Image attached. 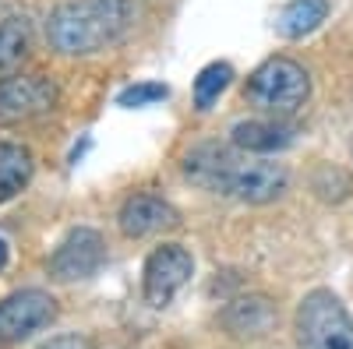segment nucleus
Returning a JSON list of instances; mask_svg holds the SVG:
<instances>
[{"instance_id": "1", "label": "nucleus", "mask_w": 353, "mask_h": 349, "mask_svg": "<svg viewBox=\"0 0 353 349\" xmlns=\"http://www.w3.org/2000/svg\"><path fill=\"white\" fill-rule=\"evenodd\" d=\"M134 25V0H68L46 21V39L64 56H88L121 43Z\"/></svg>"}, {"instance_id": "2", "label": "nucleus", "mask_w": 353, "mask_h": 349, "mask_svg": "<svg viewBox=\"0 0 353 349\" xmlns=\"http://www.w3.org/2000/svg\"><path fill=\"white\" fill-rule=\"evenodd\" d=\"M307 96H311V78L290 56H269L248 74V85H244V99L258 113H269L272 120L293 116L307 103Z\"/></svg>"}, {"instance_id": "3", "label": "nucleus", "mask_w": 353, "mask_h": 349, "mask_svg": "<svg viewBox=\"0 0 353 349\" xmlns=\"http://www.w3.org/2000/svg\"><path fill=\"white\" fill-rule=\"evenodd\" d=\"M301 349H353V317L332 289H311L297 307Z\"/></svg>"}, {"instance_id": "4", "label": "nucleus", "mask_w": 353, "mask_h": 349, "mask_svg": "<svg viewBox=\"0 0 353 349\" xmlns=\"http://www.w3.org/2000/svg\"><path fill=\"white\" fill-rule=\"evenodd\" d=\"M61 89L50 74H8L0 78V124H21L50 113Z\"/></svg>"}, {"instance_id": "5", "label": "nucleus", "mask_w": 353, "mask_h": 349, "mask_svg": "<svg viewBox=\"0 0 353 349\" xmlns=\"http://www.w3.org/2000/svg\"><path fill=\"white\" fill-rule=\"evenodd\" d=\"M194 272V257L188 247L181 244H163L156 247L149 257H145V279H141V293H145V304L149 307H166L176 293L184 289V282L191 279Z\"/></svg>"}, {"instance_id": "6", "label": "nucleus", "mask_w": 353, "mask_h": 349, "mask_svg": "<svg viewBox=\"0 0 353 349\" xmlns=\"http://www.w3.org/2000/svg\"><path fill=\"white\" fill-rule=\"evenodd\" d=\"M290 187V173L279 162H265V159H233L223 191L237 201H248V205H269V201L283 198Z\"/></svg>"}, {"instance_id": "7", "label": "nucleus", "mask_w": 353, "mask_h": 349, "mask_svg": "<svg viewBox=\"0 0 353 349\" xmlns=\"http://www.w3.org/2000/svg\"><path fill=\"white\" fill-rule=\"evenodd\" d=\"M57 317V300L43 289H18L0 300V349H8Z\"/></svg>"}, {"instance_id": "8", "label": "nucleus", "mask_w": 353, "mask_h": 349, "mask_svg": "<svg viewBox=\"0 0 353 349\" xmlns=\"http://www.w3.org/2000/svg\"><path fill=\"white\" fill-rule=\"evenodd\" d=\"M103 261H106V240L99 237L96 229L78 226L61 240V247L50 254V279L53 282L92 279L103 268Z\"/></svg>"}, {"instance_id": "9", "label": "nucleus", "mask_w": 353, "mask_h": 349, "mask_svg": "<svg viewBox=\"0 0 353 349\" xmlns=\"http://www.w3.org/2000/svg\"><path fill=\"white\" fill-rule=\"evenodd\" d=\"M279 321V310L276 300L265 297V293H248L230 300L219 314V325L230 339H265Z\"/></svg>"}, {"instance_id": "10", "label": "nucleus", "mask_w": 353, "mask_h": 349, "mask_svg": "<svg viewBox=\"0 0 353 349\" xmlns=\"http://www.w3.org/2000/svg\"><path fill=\"white\" fill-rule=\"evenodd\" d=\"M121 233L131 240H141V237H156V233H166L173 226H181V215L170 201H163L159 194H131L124 205H121Z\"/></svg>"}, {"instance_id": "11", "label": "nucleus", "mask_w": 353, "mask_h": 349, "mask_svg": "<svg viewBox=\"0 0 353 349\" xmlns=\"http://www.w3.org/2000/svg\"><path fill=\"white\" fill-rule=\"evenodd\" d=\"M233 159H237V152L226 149V145H216V141H205L198 145V149H191L184 156V173L205 191H223V180H226V173L233 166Z\"/></svg>"}, {"instance_id": "12", "label": "nucleus", "mask_w": 353, "mask_h": 349, "mask_svg": "<svg viewBox=\"0 0 353 349\" xmlns=\"http://www.w3.org/2000/svg\"><path fill=\"white\" fill-rule=\"evenodd\" d=\"M233 134V145L244 152H258V156H269V152H279L293 141V127L279 124V120H244L230 131Z\"/></svg>"}, {"instance_id": "13", "label": "nucleus", "mask_w": 353, "mask_h": 349, "mask_svg": "<svg viewBox=\"0 0 353 349\" xmlns=\"http://www.w3.org/2000/svg\"><path fill=\"white\" fill-rule=\"evenodd\" d=\"M32 169H36V162H32V152L25 145L0 141V205L28 187Z\"/></svg>"}, {"instance_id": "14", "label": "nucleus", "mask_w": 353, "mask_h": 349, "mask_svg": "<svg viewBox=\"0 0 353 349\" xmlns=\"http://www.w3.org/2000/svg\"><path fill=\"white\" fill-rule=\"evenodd\" d=\"M325 18H329V0H290L276 18V28L286 39H304Z\"/></svg>"}, {"instance_id": "15", "label": "nucleus", "mask_w": 353, "mask_h": 349, "mask_svg": "<svg viewBox=\"0 0 353 349\" xmlns=\"http://www.w3.org/2000/svg\"><path fill=\"white\" fill-rule=\"evenodd\" d=\"M28 50H32V25L25 14H4L0 18V74L14 71Z\"/></svg>"}, {"instance_id": "16", "label": "nucleus", "mask_w": 353, "mask_h": 349, "mask_svg": "<svg viewBox=\"0 0 353 349\" xmlns=\"http://www.w3.org/2000/svg\"><path fill=\"white\" fill-rule=\"evenodd\" d=\"M233 81V67L216 61V64H205L194 78V106L198 109H209L223 92H226V85Z\"/></svg>"}, {"instance_id": "17", "label": "nucleus", "mask_w": 353, "mask_h": 349, "mask_svg": "<svg viewBox=\"0 0 353 349\" xmlns=\"http://www.w3.org/2000/svg\"><path fill=\"white\" fill-rule=\"evenodd\" d=\"M311 187H314V194H318L321 201H346L350 191H353V180L346 177L339 166H321V169L314 173Z\"/></svg>"}, {"instance_id": "18", "label": "nucleus", "mask_w": 353, "mask_h": 349, "mask_svg": "<svg viewBox=\"0 0 353 349\" xmlns=\"http://www.w3.org/2000/svg\"><path fill=\"white\" fill-rule=\"evenodd\" d=\"M170 96V89L163 81H134L128 85V89L117 96V106H124V109H141V106H152V103H163Z\"/></svg>"}, {"instance_id": "19", "label": "nucleus", "mask_w": 353, "mask_h": 349, "mask_svg": "<svg viewBox=\"0 0 353 349\" xmlns=\"http://www.w3.org/2000/svg\"><path fill=\"white\" fill-rule=\"evenodd\" d=\"M39 349H92V342H88L85 335H78V332H68V335H53Z\"/></svg>"}, {"instance_id": "20", "label": "nucleus", "mask_w": 353, "mask_h": 349, "mask_svg": "<svg viewBox=\"0 0 353 349\" xmlns=\"http://www.w3.org/2000/svg\"><path fill=\"white\" fill-rule=\"evenodd\" d=\"M4 265H8V240L0 237V268H4Z\"/></svg>"}]
</instances>
